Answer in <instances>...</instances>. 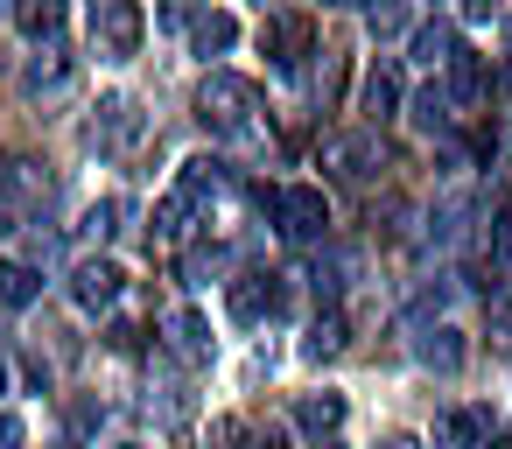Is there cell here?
<instances>
[{"instance_id": "cell-1", "label": "cell", "mask_w": 512, "mask_h": 449, "mask_svg": "<svg viewBox=\"0 0 512 449\" xmlns=\"http://www.w3.org/2000/svg\"><path fill=\"white\" fill-rule=\"evenodd\" d=\"M197 120H204L211 134H225V141L253 134V120H260V85L239 78V71H211V78L197 85Z\"/></svg>"}, {"instance_id": "cell-2", "label": "cell", "mask_w": 512, "mask_h": 449, "mask_svg": "<svg viewBox=\"0 0 512 449\" xmlns=\"http://www.w3.org/2000/svg\"><path fill=\"white\" fill-rule=\"evenodd\" d=\"M274 225H281V239L316 246V239H330V197H323L316 183H288V190L274 197Z\"/></svg>"}, {"instance_id": "cell-3", "label": "cell", "mask_w": 512, "mask_h": 449, "mask_svg": "<svg viewBox=\"0 0 512 449\" xmlns=\"http://www.w3.org/2000/svg\"><path fill=\"white\" fill-rule=\"evenodd\" d=\"M141 0H92V50L99 57H113V64H127L134 50H141Z\"/></svg>"}, {"instance_id": "cell-4", "label": "cell", "mask_w": 512, "mask_h": 449, "mask_svg": "<svg viewBox=\"0 0 512 449\" xmlns=\"http://www.w3.org/2000/svg\"><path fill=\"white\" fill-rule=\"evenodd\" d=\"M43 197H50V183H43V169H36V162H22V155H0V232L29 225Z\"/></svg>"}, {"instance_id": "cell-5", "label": "cell", "mask_w": 512, "mask_h": 449, "mask_svg": "<svg viewBox=\"0 0 512 449\" xmlns=\"http://www.w3.org/2000/svg\"><path fill=\"white\" fill-rule=\"evenodd\" d=\"M316 162L344 183H372L379 176V127H358V134H323Z\"/></svg>"}, {"instance_id": "cell-6", "label": "cell", "mask_w": 512, "mask_h": 449, "mask_svg": "<svg viewBox=\"0 0 512 449\" xmlns=\"http://www.w3.org/2000/svg\"><path fill=\"white\" fill-rule=\"evenodd\" d=\"M134 134H141V113H134V99H127V92H106V99L92 106V127H85V141H92V148H106V155H120V148H134Z\"/></svg>"}, {"instance_id": "cell-7", "label": "cell", "mask_w": 512, "mask_h": 449, "mask_svg": "<svg viewBox=\"0 0 512 449\" xmlns=\"http://www.w3.org/2000/svg\"><path fill=\"white\" fill-rule=\"evenodd\" d=\"M120 288H127V274H120L113 260H78V267H71V295H78V309H113Z\"/></svg>"}, {"instance_id": "cell-8", "label": "cell", "mask_w": 512, "mask_h": 449, "mask_svg": "<svg viewBox=\"0 0 512 449\" xmlns=\"http://www.w3.org/2000/svg\"><path fill=\"white\" fill-rule=\"evenodd\" d=\"M225 309H232V323H267V316L281 309L274 274H239V281H232V295H225Z\"/></svg>"}, {"instance_id": "cell-9", "label": "cell", "mask_w": 512, "mask_h": 449, "mask_svg": "<svg viewBox=\"0 0 512 449\" xmlns=\"http://www.w3.org/2000/svg\"><path fill=\"white\" fill-rule=\"evenodd\" d=\"M162 337H169V351L190 358V365L211 358V323H204L197 309H169V316H162Z\"/></svg>"}, {"instance_id": "cell-10", "label": "cell", "mask_w": 512, "mask_h": 449, "mask_svg": "<svg viewBox=\"0 0 512 449\" xmlns=\"http://www.w3.org/2000/svg\"><path fill=\"white\" fill-rule=\"evenodd\" d=\"M358 113H365L372 127L400 113V71H393V64H372V71H365V85H358Z\"/></svg>"}, {"instance_id": "cell-11", "label": "cell", "mask_w": 512, "mask_h": 449, "mask_svg": "<svg viewBox=\"0 0 512 449\" xmlns=\"http://www.w3.org/2000/svg\"><path fill=\"white\" fill-rule=\"evenodd\" d=\"M295 428L316 435V442H330V435L344 428V393H330V386H323V393H302V400H295Z\"/></svg>"}, {"instance_id": "cell-12", "label": "cell", "mask_w": 512, "mask_h": 449, "mask_svg": "<svg viewBox=\"0 0 512 449\" xmlns=\"http://www.w3.org/2000/svg\"><path fill=\"white\" fill-rule=\"evenodd\" d=\"M484 435H491V414H477V407L435 414V449H484Z\"/></svg>"}, {"instance_id": "cell-13", "label": "cell", "mask_w": 512, "mask_h": 449, "mask_svg": "<svg viewBox=\"0 0 512 449\" xmlns=\"http://www.w3.org/2000/svg\"><path fill=\"white\" fill-rule=\"evenodd\" d=\"M414 57H421L428 71H449V64L463 57V36H456L449 22H421V29H414Z\"/></svg>"}, {"instance_id": "cell-14", "label": "cell", "mask_w": 512, "mask_h": 449, "mask_svg": "<svg viewBox=\"0 0 512 449\" xmlns=\"http://www.w3.org/2000/svg\"><path fill=\"white\" fill-rule=\"evenodd\" d=\"M407 120H414L421 134H449V127H456V99H449V85H421L414 106H407Z\"/></svg>"}, {"instance_id": "cell-15", "label": "cell", "mask_w": 512, "mask_h": 449, "mask_svg": "<svg viewBox=\"0 0 512 449\" xmlns=\"http://www.w3.org/2000/svg\"><path fill=\"white\" fill-rule=\"evenodd\" d=\"M15 22H22V36H29L36 50H43V43H64V0H22Z\"/></svg>"}, {"instance_id": "cell-16", "label": "cell", "mask_w": 512, "mask_h": 449, "mask_svg": "<svg viewBox=\"0 0 512 449\" xmlns=\"http://www.w3.org/2000/svg\"><path fill=\"white\" fill-rule=\"evenodd\" d=\"M260 43H267V57H274V64H302V57H309V22H302V15L267 22V29H260Z\"/></svg>"}, {"instance_id": "cell-17", "label": "cell", "mask_w": 512, "mask_h": 449, "mask_svg": "<svg viewBox=\"0 0 512 449\" xmlns=\"http://www.w3.org/2000/svg\"><path fill=\"white\" fill-rule=\"evenodd\" d=\"M344 344H351V323H344V309L330 302V309L309 323V337H302V358H337Z\"/></svg>"}, {"instance_id": "cell-18", "label": "cell", "mask_w": 512, "mask_h": 449, "mask_svg": "<svg viewBox=\"0 0 512 449\" xmlns=\"http://www.w3.org/2000/svg\"><path fill=\"white\" fill-rule=\"evenodd\" d=\"M232 43H239V22H232V15H218V8H204V15H197V29H190V50H197V57H225Z\"/></svg>"}, {"instance_id": "cell-19", "label": "cell", "mask_w": 512, "mask_h": 449, "mask_svg": "<svg viewBox=\"0 0 512 449\" xmlns=\"http://www.w3.org/2000/svg\"><path fill=\"white\" fill-rule=\"evenodd\" d=\"M414 358H421V365H435V372H456V365H463V337H456L449 323H435V330H421V337H414Z\"/></svg>"}, {"instance_id": "cell-20", "label": "cell", "mask_w": 512, "mask_h": 449, "mask_svg": "<svg viewBox=\"0 0 512 449\" xmlns=\"http://www.w3.org/2000/svg\"><path fill=\"white\" fill-rule=\"evenodd\" d=\"M43 295V274L29 260H0V309H29Z\"/></svg>"}, {"instance_id": "cell-21", "label": "cell", "mask_w": 512, "mask_h": 449, "mask_svg": "<svg viewBox=\"0 0 512 449\" xmlns=\"http://www.w3.org/2000/svg\"><path fill=\"white\" fill-rule=\"evenodd\" d=\"M64 78H71V57H64V43H43V50L29 57V71H22V85H29V92H57Z\"/></svg>"}, {"instance_id": "cell-22", "label": "cell", "mask_w": 512, "mask_h": 449, "mask_svg": "<svg viewBox=\"0 0 512 449\" xmlns=\"http://www.w3.org/2000/svg\"><path fill=\"white\" fill-rule=\"evenodd\" d=\"M120 218H127V197H99V204L85 211V239H113Z\"/></svg>"}, {"instance_id": "cell-23", "label": "cell", "mask_w": 512, "mask_h": 449, "mask_svg": "<svg viewBox=\"0 0 512 449\" xmlns=\"http://www.w3.org/2000/svg\"><path fill=\"white\" fill-rule=\"evenodd\" d=\"M197 15H204V0H155L162 29H197Z\"/></svg>"}, {"instance_id": "cell-24", "label": "cell", "mask_w": 512, "mask_h": 449, "mask_svg": "<svg viewBox=\"0 0 512 449\" xmlns=\"http://www.w3.org/2000/svg\"><path fill=\"white\" fill-rule=\"evenodd\" d=\"M239 442H246V421H232V414H218L204 435V449H239Z\"/></svg>"}, {"instance_id": "cell-25", "label": "cell", "mask_w": 512, "mask_h": 449, "mask_svg": "<svg viewBox=\"0 0 512 449\" xmlns=\"http://www.w3.org/2000/svg\"><path fill=\"white\" fill-rule=\"evenodd\" d=\"M491 253H498V260L512 267V204H505V211L491 218Z\"/></svg>"}, {"instance_id": "cell-26", "label": "cell", "mask_w": 512, "mask_h": 449, "mask_svg": "<svg viewBox=\"0 0 512 449\" xmlns=\"http://www.w3.org/2000/svg\"><path fill=\"white\" fill-rule=\"evenodd\" d=\"M99 421H106V407H99V400H71V428H78V435H92Z\"/></svg>"}, {"instance_id": "cell-27", "label": "cell", "mask_w": 512, "mask_h": 449, "mask_svg": "<svg viewBox=\"0 0 512 449\" xmlns=\"http://www.w3.org/2000/svg\"><path fill=\"white\" fill-rule=\"evenodd\" d=\"M246 449H295V442H288V428H260V435H246Z\"/></svg>"}, {"instance_id": "cell-28", "label": "cell", "mask_w": 512, "mask_h": 449, "mask_svg": "<svg viewBox=\"0 0 512 449\" xmlns=\"http://www.w3.org/2000/svg\"><path fill=\"white\" fill-rule=\"evenodd\" d=\"M22 435H29L22 414H0V449H22Z\"/></svg>"}, {"instance_id": "cell-29", "label": "cell", "mask_w": 512, "mask_h": 449, "mask_svg": "<svg viewBox=\"0 0 512 449\" xmlns=\"http://www.w3.org/2000/svg\"><path fill=\"white\" fill-rule=\"evenodd\" d=\"M491 323H498V330L512 337V295H491Z\"/></svg>"}, {"instance_id": "cell-30", "label": "cell", "mask_w": 512, "mask_h": 449, "mask_svg": "<svg viewBox=\"0 0 512 449\" xmlns=\"http://www.w3.org/2000/svg\"><path fill=\"white\" fill-rule=\"evenodd\" d=\"M379 449H414V442H407V435H386V442H379Z\"/></svg>"}, {"instance_id": "cell-31", "label": "cell", "mask_w": 512, "mask_h": 449, "mask_svg": "<svg viewBox=\"0 0 512 449\" xmlns=\"http://www.w3.org/2000/svg\"><path fill=\"white\" fill-rule=\"evenodd\" d=\"M15 8H22V0H0V15H15Z\"/></svg>"}, {"instance_id": "cell-32", "label": "cell", "mask_w": 512, "mask_h": 449, "mask_svg": "<svg viewBox=\"0 0 512 449\" xmlns=\"http://www.w3.org/2000/svg\"><path fill=\"white\" fill-rule=\"evenodd\" d=\"M0 393H8V365H0Z\"/></svg>"}, {"instance_id": "cell-33", "label": "cell", "mask_w": 512, "mask_h": 449, "mask_svg": "<svg viewBox=\"0 0 512 449\" xmlns=\"http://www.w3.org/2000/svg\"><path fill=\"white\" fill-rule=\"evenodd\" d=\"M484 449H512V442H484Z\"/></svg>"}, {"instance_id": "cell-34", "label": "cell", "mask_w": 512, "mask_h": 449, "mask_svg": "<svg viewBox=\"0 0 512 449\" xmlns=\"http://www.w3.org/2000/svg\"><path fill=\"white\" fill-rule=\"evenodd\" d=\"M505 50H512V22H505Z\"/></svg>"}, {"instance_id": "cell-35", "label": "cell", "mask_w": 512, "mask_h": 449, "mask_svg": "<svg viewBox=\"0 0 512 449\" xmlns=\"http://www.w3.org/2000/svg\"><path fill=\"white\" fill-rule=\"evenodd\" d=\"M120 449H148V442H120Z\"/></svg>"}, {"instance_id": "cell-36", "label": "cell", "mask_w": 512, "mask_h": 449, "mask_svg": "<svg viewBox=\"0 0 512 449\" xmlns=\"http://www.w3.org/2000/svg\"><path fill=\"white\" fill-rule=\"evenodd\" d=\"M57 449H78V442H57Z\"/></svg>"}]
</instances>
